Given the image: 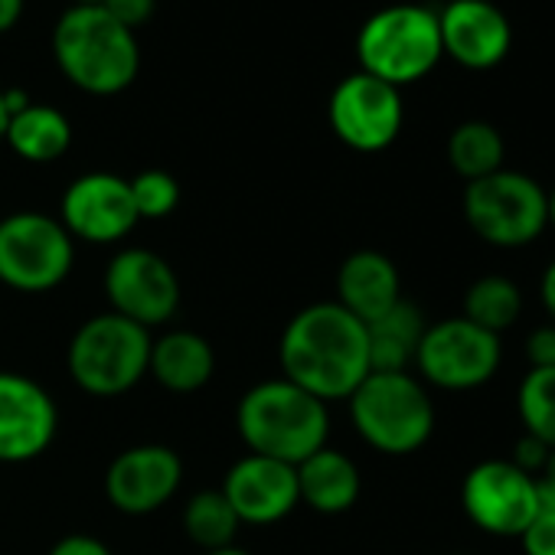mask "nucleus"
Segmentation results:
<instances>
[{"instance_id":"24","label":"nucleus","mask_w":555,"mask_h":555,"mask_svg":"<svg viewBox=\"0 0 555 555\" xmlns=\"http://www.w3.org/2000/svg\"><path fill=\"white\" fill-rule=\"evenodd\" d=\"M503 138L487 121H464L448 138V164L467 183L503 170Z\"/></svg>"},{"instance_id":"32","label":"nucleus","mask_w":555,"mask_h":555,"mask_svg":"<svg viewBox=\"0 0 555 555\" xmlns=\"http://www.w3.org/2000/svg\"><path fill=\"white\" fill-rule=\"evenodd\" d=\"M50 555H112V548L92 535H66L53 545Z\"/></svg>"},{"instance_id":"23","label":"nucleus","mask_w":555,"mask_h":555,"mask_svg":"<svg viewBox=\"0 0 555 555\" xmlns=\"http://www.w3.org/2000/svg\"><path fill=\"white\" fill-rule=\"evenodd\" d=\"M522 292L506 274H483L464 295V318L490 334H503L519 321Z\"/></svg>"},{"instance_id":"7","label":"nucleus","mask_w":555,"mask_h":555,"mask_svg":"<svg viewBox=\"0 0 555 555\" xmlns=\"http://www.w3.org/2000/svg\"><path fill=\"white\" fill-rule=\"evenodd\" d=\"M464 219L487 245L522 248L548 225L545 190L519 170H496L467 183Z\"/></svg>"},{"instance_id":"20","label":"nucleus","mask_w":555,"mask_h":555,"mask_svg":"<svg viewBox=\"0 0 555 555\" xmlns=\"http://www.w3.org/2000/svg\"><path fill=\"white\" fill-rule=\"evenodd\" d=\"M425 331L428 324L412 301H399L383 318L370 321L366 324L370 373H405L409 363H415Z\"/></svg>"},{"instance_id":"28","label":"nucleus","mask_w":555,"mask_h":555,"mask_svg":"<svg viewBox=\"0 0 555 555\" xmlns=\"http://www.w3.org/2000/svg\"><path fill=\"white\" fill-rule=\"evenodd\" d=\"M526 555H555V509L539 506L532 522L519 535Z\"/></svg>"},{"instance_id":"16","label":"nucleus","mask_w":555,"mask_h":555,"mask_svg":"<svg viewBox=\"0 0 555 555\" xmlns=\"http://www.w3.org/2000/svg\"><path fill=\"white\" fill-rule=\"evenodd\" d=\"M56 435L53 399L27 376L0 373V461H30Z\"/></svg>"},{"instance_id":"1","label":"nucleus","mask_w":555,"mask_h":555,"mask_svg":"<svg viewBox=\"0 0 555 555\" xmlns=\"http://www.w3.org/2000/svg\"><path fill=\"white\" fill-rule=\"evenodd\" d=\"M282 370L321 402L350 399L370 376L366 324L337 301L305 308L282 337Z\"/></svg>"},{"instance_id":"15","label":"nucleus","mask_w":555,"mask_h":555,"mask_svg":"<svg viewBox=\"0 0 555 555\" xmlns=\"http://www.w3.org/2000/svg\"><path fill=\"white\" fill-rule=\"evenodd\" d=\"M222 493L229 506L235 509L238 522H278L288 516L301 496H298V470L285 461L248 454L238 464H232Z\"/></svg>"},{"instance_id":"13","label":"nucleus","mask_w":555,"mask_h":555,"mask_svg":"<svg viewBox=\"0 0 555 555\" xmlns=\"http://www.w3.org/2000/svg\"><path fill=\"white\" fill-rule=\"evenodd\" d=\"M438 34L441 50L474 73L500 66L513 47V27L490 0H451L438 14Z\"/></svg>"},{"instance_id":"22","label":"nucleus","mask_w":555,"mask_h":555,"mask_svg":"<svg viewBox=\"0 0 555 555\" xmlns=\"http://www.w3.org/2000/svg\"><path fill=\"white\" fill-rule=\"evenodd\" d=\"M8 144L34 164H50L69 151L73 128L63 112L50 105H27L8 121Z\"/></svg>"},{"instance_id":"18","label":"nucleus","mask_w":555,"mask_h":555,"mask_svg":"<svg viewBox=\"0 0 555 555\" xmlns=\"http://www.w3.org/2000/svg\"><path fill=\"white\" fill-rule=\"evenodd\" d=\"M337 295L340 308L350 311L357 321L370 324L383 318L392 305L402 301V282L396 264L383 251H357L340 264L337 274Z\"/></svg>"},{"instance_id":"38","label":"nucleus","mask_w":555,"mask_h":555,"mask_svg":"<svg viewBox=\"0 0 555 555\" xmlns=\"http://www.w3.org/2000/svg\"><path fill=\"white\" fill-rule=\"evenodd\" d=\"M206 555H248V552H242V548H232V545H225V548H216V552H206Z\"/></svg>"},{"instance_id":"19","label":"nucleus","mask_w":555,"mask_h":555,"mask_svg":"<svg viewBox=\"0 0 555 555\" xmlns=\"http://www.w3.org/2000/svg\"><path fill=\"white\" fill-rule=\"evenodd\" d=\"M298 496L318 513H344L360 496V470L357 464L331 448L314 451L298 467Z\"/></svg>"},{"instance_id":"3","label":"nucleus","mask_w":555,"mask_h":555,"mask_svg":"<svg viewBox=\"0 0 555 555\" xmlns=\"http://www.w3.org/2000/svg\"><path fill=\"white\" fill-rule=\"evenodd\" d=\"M53 53L73 86L92 95H115L138 76L141 53L134 34L105 14L99 4H73L56 30Z\"/></svg>"},{"instance_id":"39","label":"nucleus","mask_w":555,"mask_h":555,"mask_svg":"<svg viewBox=\"0 0 555 555\" xmlns=\"http://www.w3.org/2000/svg\"><path fill=\"white\" fill-rule=\"evenodd\" d=\"M76 4H102V0H76Z\"/></svg>"},{"instance_id":"21","label":"nucleus","mask_w":555,"mask_h":555,"mask_svg":"<svg viewBox=\"0 0 555 555\" xmlns=\"http://www.w3.org/2000/svg\"><path fill=\"white\" fill-rule=\"evenodd\" d=\"M212 366H216L212 350L199 334L173 331V334L160 337L157 344H151L147 370L170 392H196L199 386L209 383Z\"/></svg>"},{"instance_id":"17","label":"nucleus","mask_w":555,"mask_h":555,"mask_svg":"<svg viewBox=\"0 0 555 555\" xmlns=\"http://www.w3.org/2000/svg\"><path fill=\"white\" fill-rule=\"evenodd\" d=\"M180 487V457L164 444H141L118 454L108 467V500L125 513H151Z\"/></svg>"},{"instance_id":"33","label":"nucleus","mask_w":555,"mask_h":555,"mask_svg":"<svg viewBox=\"0 0 555 555\" xmlns=\"http://www.w3.org/2000/svg\"><path fill=\"white\" fill-rule=\"evenodd\" d=\"M535 487H539V503L555 509V448L548 451L542 470L535 474Z\"/></svg>"},{"instance_id":"2","label":"nucleus","mask_w":555,"mask_h":555,"mask_svg":"<svg viewBox=\"0 0 555 555\" xmlns=\"http://www.w3.org/2000/svg\"><path fill=\"white\" fill-rule=\"evenodd\" d=\"M331 431L327 405L288 379H268L238 402V435L251 454L298 467L324 448Z\"/></svg>"},{"instance_id":"31","label":"nucleus","mask_w":555,"mask_h":555,"mask_svg":"<svg viewBox=\"0 0 555 555\" xmlns=\"http://www.w3.org/2000/svg\"><path fill=\"white\" fill-rule=\"evenodd\" d=\"M548 451H552V448H545L539 438H532V435H526V431H522V438L516 441V448H513V457H509V461H513L519 470H526L529 477H535V474L542 470V464H545Z\"/></svg>"},{"instance_id":"5","label":"nucleus","mask_w":555,"mask_h":555,"mask_svg":"<svg viewBox=\"0 0 555 555\" xmlns=\"http://www.w3.org/2000/svg\"><path fill=\"white\" fill-rule=\"evenodd\" d=\"M360 73L389 86H409L425 79L444 56L438 14L415 4H396L373 14L357 37Z\"/></svg>"},{"instance_id":"8","label":"nucleus","mask_w":555,"mask_h":555,"mask_svg":"<svg viewBox=\"0 0 555 555\" xmlns=\"http://www.w3.org/2000/svg\"><path fill=\"white\" fill-rule=\"evenodd\" d=\"M73 268V238L43 212H14L0 222V282L17 292H50Z\"/></svg>"},{"instance_id":"26","label":"nucleus","mask_w":555,"mask_h":555,"mask_svg":"<svg viewBox=\"0 0 555 555\" xmlns=\"http://www.w3.org/2000/svg\"><path fill=\"white\" fill-rule=\"evenodd\" d=\"M516 409L526 435L555 448V366L529 370L516 392Z\"/></svg>"},{"instance_id":"30","label":"nucleus","mask_w":555,"mask_h":555,"mask_svg":"<svg viewBox=\"0 0 555 555\" xmlns=\"http://www.w3.org/2000/svg\"><path fill=\"white\" fill-rule=\"evenodd\" d=\"M526 360H529V370H548V366H555V324L535 327L526 337Z\"/></svg>"},{"instance_id":"35","label":"nucleus","mask_w":555,"mask_h":555,"mask_svg":"<svg viewBox=\"0 0 555 555\" xmlns=\"http://www.w3.org/2000/svg\"><path fill=\"white\" fill-rule=\"evenodd\" d=\"M24 14V0H0V34H8Z\"/></svg>"},{"instance_id":"36","label":"nucleus","mask_w":555,"mask_h":555,"mask_svg":"<svg viewBox=\"0 0 555 555\" xmlns=\"http://www.w3.org/2000/svg\"><path fill=\"white\" fill-rule=\"evenodd\" d=\"M8 121H11V115L4 108V92H0V141H4V134H8Z\"/></svg>"},{"instance_id":"14","label":"nucleus","mask_w":555,"mask_h":555,"mask_svg":"<svg viewBox=\"0 0 555 555\" xmlns=\"http://www.w3.org/2000/svg\"><path fill=\"white\" fill-rule=\"evenodd\" d=\"M134 222L131 186L115 173H86L63 196V225L86 242H115L128 235Z\"/></svg>"},{"instance_id":"34","label":"nucleus","mask_w":555,"mask_h":555,"mask_svg":"<svg viewBox=\"0 0 555 555\" xmlns=\"http://www.w3.org/2000/svg\"><path fill=\"white\" fill-rule=\"evenodd\" d=\"M539 298H542V308L548 311V318L555 321V258L545 264V271L539 278Z\"/></svg>"},{"instance_id":"27","label":"nucleus","mask_w":555,"mask_h":555,"mask_svg":"<svg viewBox=\"0 0 555 555\" xmlns=\"http://www.w3.org/2000/svg\"><path fill=\"white\" fill-rule=\"evenodd\" d=\"M128 186L138 219H164L180 203V186L167 170H144L134 180H128Z\"/></svg>"},{"instance_id":"37","label":"nucleus","mask_w":555,"mask_h":555,"mask_svg":"<svg viewBox=\"0 0 555 555\" xmlns=\"http://www.w3.org/2000/svg\"><path fill=\"white\" fill-rule=\"evenodd\" d=\"M545 212H548V225H555V186L552 193H545Z\"/></svg>"},{"instance_id":"6","label":"nucleus","mask_w":555,"mask_h":555,"mask_svg":"<svg viewBox=\"0 0 555 555\" xmlns=\"http://www.w3.org/2000/svg\"><path fill=\"white\" fill-rule=\"evenodd\" d=\"M147 360H151L147 327L115 311L82 324L69 344V373L92 396L128 392L147 373Z\"/></svg>"},{"instance_id":"12","label":"nucleus","mask_w":555,"mask_h":555,"mask_svg":"<svg viewBox=\"0 0 555 555\" xmlns=\"http://www.w3.org/2000/svg\"><path fill=\"white\" fill-rule=\"evenodd\" d=\"M105 292L115 305V314L141 327L170 321L180 305L173 268L147 248H128L112 258L105 271Z\"/></svg>"},{"instance_id":"11","label":"nucleus","mask_w":555,"mask_h":555,"mask_svg":"<svg viewBox=\"0 0 555 555\" xmlns=\"http://www.w3.org/2000/svg\"><path fill=\"white\" fill-rule=\"evenodd\" d=\"M402 95L396 86L353 73L331 95V128L334 134L363 154L386 151L402 131Z\"/></svg>"},{"instance_id":"29","label":"nucleus","mask_w":555,"mask_h":555,"mask_svg":"<svg viewBox=\"0 0 555 555\" xmlns=\"http://www.w3.org/2000/svg\"><path fill=\"white\" fill-rule=\"evenodd\" d=\"M99 8H105V14L112 21H118L125 30H138L151 21L154 8H157V0H102Z\"/></svg>"},{"instance_id":"25","label":"nucleus","mask_w":555,"mask_h":555,"mask_svg":"<svg viewBox=\"0 0 555 555\" xmlns=\"http://www.w3.org/2000/svg\"><path fill=\"white\" fill-rule=\"evenodd\" d=\"M183 529L196 545H203L206 552H216L232 542V535L238 529V516L229 506L222 490H203L186 503Z\"/></svg>"},{"instance_id":"10","label":"nucleus","mask_w":555,"mask_h":555,"mask_svg":"<svg viewBox=\"0 0 555 555\" xmlns=\"http://www.w3.org/2000/svg\"><path fill=\"white\" fill-rule=\"evenodd\" d=\"M461 506L477 529L519 539L542 503L535 477L519 470L509 457H490L467 470L461 483Z\"/></svg>"},{"instance_id":"9","label":"nucleus","mask_w":555,"mask_h":555,"mask_svg":"<svg viewBox=\"0 0 555 555\" xmlns=\"http://www.w3.org/2000/svg\"><path fill=\"white\" fill-rule=\"evenodd\" d=\"M503 347L500 337L470 324L467 318H448L425 331L415 363L422 376L451 392L477 389L490 383L500 370Z\"/></svg>"},{"instance_id":"4","label":"nucleus","mask_w":555,"mask_h":555,"mask_svg":"<svg viewBox=\"0 0 555 555\" xmlns=\"http://www.w3.org/2000/svg\"><path fill=\"white\" fill-rule=\"evenodd\" d=\"M350 415L366 444L383 454H412L435 431V405L409 373H370L350 396Z\"/></svg>"}]
</instances>
